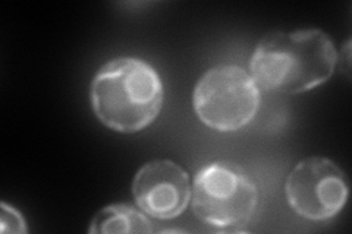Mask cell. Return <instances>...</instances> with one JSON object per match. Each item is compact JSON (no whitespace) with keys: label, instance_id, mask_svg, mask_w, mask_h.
<instances>
[{"label":"cell","instance_id":"3957f363","mask_svg":"<svg viewBox=\"0 0 352 234\" xmlns=\"http://www.w3.org/2000/svg\"><path fill=\"white\" fill-rule=\"evenodd\" d=\"M257 202L256 183L236 164L210 163L195 176L192 211L208 226L244 227L254 215Z\"/></svg>","mask_w":352,"mask_h":234},{"label":"cell","instance_id":"52a82bcc","mask_svg":"<svg viewBox=\"0 0 352 234\" xmlns=\"http://www.w3.org/2000/svg\"><path fill=\"white\" fill-rule=\"evenodd\" d=\"M91 234L103 233H151L150 220L126 204H113L103 208L88 229Z\"/></svg>","mask_w":352,"mask_h":234},{"label":"cell","instance_id":"277c9868","mask_svg":"<svg viewBox=\"0 0 352 234\" xmlns=\"http://www.w3.org/2000/svg\"><path fill=\"white\" fill-rule=\"evenodd\" d=\"M192 104L206 126L234 132L254 119L260 107V90L251 75L239 66H216L195 85Z\"/></svg>","mask_w":352,"mask_h":234},{"label":"cell","instance_id":"ba28073f","mask_svg":"<svg viewBox=\"0 0 352 234\" xmlns=\"http://www.w3.org/2000/svg\"><path fill=\"white\" fill-rule=\"evenodd\" d=\"M0 230L3 233H27L25 220L18 211L8 204H2V215H0Z\"/></svg>","mask_w":352,"mask_h":234},{"label":"cell","instance_id":"6da1fadb","mask_svg":"<svg viewBox=\"0 0 352 234\" xmlns=\"http://www.w3.org/2000/svg\"><path fill=\"white\" fill-rule=\"evenodd\" d=\"M336 60L333 43L322 30L274 31L257 44L250 71L264 91L300 94L324 84Z\"/></svg>","mask_w":352,"mask_h":234},{"label":"cell","instance_id":"7a4b0ae2","mask_svg":"<svg viewBox=\"0 0 352 234\" xmlns=\"http://www.w3.org/2000/svg\"><path fill=\"white\" fill-rule=\"evenodd\" d=\"M90 94L97 119L122 133L140 132L153 124L164 98L156 69L135 58H119L102 66Z\"/></svg>","mask_w":352,"mask_h":234},{"label":"cell","instance_id":"8992f818","mask_svg":"<svg viewBox=\"0 0 352 234\" xmlns=\"http://www.w3.org/2000/svg\"><path fill=\"white\" fill-rule=\"evenodd\" d=\"M137 205L159 220L179 217L191 200L190 177L179 164L154 160L138 170L132 182Z\"/></svg>","mask_w":352,"mask_h":234},{"label":"cell","instance_id":"5b68a950","mask_svg":"<svg viewBox=\"0 0 352 234\" xmlns=\"http://www.w3.org/2000/svg\"><path fill=\"white\" fill-rule=\"evenodd\" d=\"M286 199L296 214L313 221L335 217L348 199L345 173L332 160L308 157L289 173Z\"/></svg>","mask_w":352,"mask_h":234}]
</instances>
